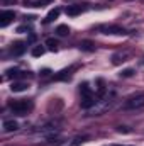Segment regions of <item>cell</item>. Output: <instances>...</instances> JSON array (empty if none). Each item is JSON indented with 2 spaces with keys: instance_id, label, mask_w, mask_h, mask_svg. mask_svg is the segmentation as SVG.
Listing matches in <instances>:
<instances>
[{
  "instance_id": "cell-16",
  "label": "cell",
  "mask_w": 144,
  "mask_h": 146,
  "mask_svg": "<svg viewBox=\"0 0 144 146\" xmlns=\"http://www.w3.org/2000/svg\"><path fill=\"white\" fill-rule=\"evenodd\" d=\"M46 46H48L51 51H56V49H58V41H56L54 37H48V39H46Z\"/></svg>"
},
{
  "instance_id": "cell-11",
  "label": "cell",
  "mask_w": 144,
  "mask_h": 146,
  "mask_svg": "<svg viewBox=\"0 0 144 146\" xmlns=\"http://www.w3.org/2000/svg\"><path fill=\"white\" fill-rule=\"evenodd\" d=\"M80 49L81 51H87V53H92V51H95V44L92 42V41H81L80 42Z\"/></svg>"
},
{
  "instance_id": "cell-2",
  "label": "cell",
  "mask_w": 144,
  "mask_h": 146,
  "mask_svg": "<svg viewBox=\"0 0 144 146\" xmlns=\"http://www.w3.org/2000/svg\"><path fill=\"white\" fill-rule=\"evenodd\" d=\"M144 107V92H139V94H134L131 97L126 99L124 102V109L127 110H136V109H141Z\"/></svg>"
},
{
  "instance_id": "cell-1",
  "label": "cell",
  "mask_w": 144,
  "mask_h": 146,
  "mask_svg": "<svg viewBox=\"0 0 144 146\" xmlns=\"http://www.w3.org/2000/svg\"><path fill=\"white\" fill-rule=\"evenodd\" d=\"M9 107H10V110H12L15 115H26L29 110H32L34 104H32V100L20 99V100H14V102H10Z\"/></svg>"
},
{
  "instance_id": "cell-12",
  "label": "cell",
  "mask_w": 144,
  "mask_h": 146,
  "mask_svg": "<svg viewBox=\"0 0 144 146\" xmlns=\"http://www.w3.org/2000/svg\"><path fill=\"white\" fill-rule=\"evenodd\" d=\"M7 75H9V76H12V78H24V76H31V73H29V72H20V70H9Z\"/></svg>"
},
{
  "instance_id": "cell-9",
  "label": "cell",
  "mask_w": 144,
  "mask_h": 146,
  "mask_svg": "<svg viewBox=\"0 0 144 146\" xmlns=\"http://www.w3.org/2000/svg\"><path fill=\"white\" fill-rule=\"evenodd\" d=\"M19 129V122L14 121V119H7L3 122V131L5 133H12V131H17Z\"/></svg>"
},
{
  "instance_id": "cell-17",
  "label": "cell",
  "mask_w": 144,
  "mask_h": 146,
  "mask_svg": "<svg viewBox=\"0 0 144 146\" xmlns=\"http://www.w3.org/2000/svg\"><path fill=\"white\" fill-rule=\"evenodd\" d=\"M80 92H81V97H85V95H92L88 83H81V85H80Z\"/></svg>"
},
{
  "instance_id": "cell-19",
  "label": "cell",
  "mask_w": 144,
  "mask_h": 146,
  "mask_svg": "<svg viewBox=\"0 0 144 146\" xmlns=\"http://www.w3.org/2000/svg\"><path fill=\"white\" fill-rule=\"evenodd\" d=\"M134 75V70L132 68H127V70H124V72L120 73V78H129V76H132Z\"/></svg>"
},
{
  "instance_id": "cell-14",
  "label": "cell",
  "mask_w": 144,
  "mask_h": 146,
  "mask_svg": "<svg viewBox=\"0 0 144 146\" xmlns=\"http://www.w3.org/2000/svg\"><path fill=\"white\" fill-rule=\"evenodd\" d=\"M56 34H58V36H68V34H70V27H68L66 24H61V26L56 27Z\"/></svg>"
},
{
  "instance_id": "cell-6",
  "label": "cell",
  "mask_w": 144,
  "mask_h": 146,
  "mask_svg": "<svg viewBox=\"0 0 144 146\" xmlns=\"http://www.w3.org/2000/svg\"><path fill=\"white\" fill-rule=\"evenodd\" d=\"M88 7H87V3H83V5H68L66 7V14L70 15V17H75V15H80L81 12H85Z\"/></svg>"
},
{
  "instance_id": "cell-5",
  "label": "cell",
  "mask_w": 144,
  "mask_h": 146,
  "mask_svg": "<svg viewBox=\"0 0 144 146\" xmlns=\"http://www.w3.org/2000/svg\"><path fill=\"white\" fill-rule=\"evenodd\" d=\"M26 49H27V44L22 42V41H19V42H14V44H12L10 53H12L14 56H22V54L26 53Z\"/></svg>"
},
{
  "instance_id": "cell-22",
  "label": "cell",
  "mask_w": 144,
  "mask_h": 146,
  "mask_svg": "<svg viewBox=\"0 0 144 146\" xmlns=\"http://www.w3.org/2000/svg\"><path fill=\"white\" fill-rule=\"evenodd\" d=\"M117 131H119V133H129V129H127V127H124V126H119V127H117Z\"/></svg>"
},
{
  "instance_id": "cell-24",
  "label": "cell",
  "mask_w": 144,
  "mask_h": 146,
  "mask_svg": "<svg viewBox=\"0 0 144 146\" xmlns=\"http://www.w3.org/2000/svg\"><path fill=\"white\" fill-rule=\"evenodd\" d=\"M115 146H117V145H115Z\"/></svg>"
},
{
  "instance_id": "cell-23",
  "label": "cell",
  "mask_w": 144,
  "mask_h": 146,
  "mask_svg": "<svg viewBox=\"0 0 144 146\" xmlns=\"http://www.w3.org/2000/svg\"><path fill=\"white\" fill-rule=\"evenodd\" d=\"M49 70H42V72H41V75H42V76H48V75H49Z\"/></svg>"
},
{
  "instance_id": "cell-20",
  "label": "cell",
  "mask_w": 144,
  "mask_h": 146,
  "mask_svg": "<svg viewBox=\"0 0 144 146\" xmlns=\"http://www.w3.org/2000/svg\"><path fill=\"white\" fill-rule=\"evenodd\" d=\"M85 139H87V136H83V138H75L73 143H71V146H80V143H83Z\"/></svg>"
},
{
  "instance_id": "cell-13",
  "label": "cell",
  "mask_w": 144,
  "mask_h": 146,
  "mask_svg": "<svg viewBox=\"0 0 144 146\" xmlns=\"http://www.w3.org/2000/svg\"><path fill=\"white\" fill-rule=\"evenodd\" d=\"M59 14H61V10H59V9H53V10L46 15L44 22H46V24H48V22H53L54 19H58V17H59Z\"/></svg>"
},
{
  "instance_id": "cell-15",
  "label": "cell",
  "mask_w": 144,
  "mask_h": 146,
  "mask_svg": "<svg viewBox=\"0 0 144 146\" xmlns=\"http://www.w3.org/2000/svg\"><path fill=\"white\" fill-rule=\"evenodd\" d=\"M71 72H73L71 68H70V70H63V72H59L54 76V80H68V78L71 76Z\"/></svg>"
},
{
  "instance_id": "cell-18",
  "label": "cell",
  "mask_w": 144,
  "mask_h": 146,
  "mask_svg": "<svg viewBox=\"0 0 144 146\" xmlns=\"http://www.w3.org/2000/svg\"><path fill=\"white\" fill-rule=\"evenodd\" d=\"M44 51H46V49H44L42 46H36V48H32V56H34V58H39V56L44 54Z\"/></svg>"
},
{
  "instance_id": "cell-3",
  "label": "cell",
  "mask_w": 144,
  "mask_h": 146,
  "mask_svg": "<svg viewBox=\"0 0 144 146\" xmlns=\"http://www.w3.org/2000/svg\"><path fill=\"white\" fill-rule=\"evenodd\" d=\"M98 31L102 34H110V36H124L127 34V31L122 27V26H117V24H105V26H100Z\"/></svg>"
},
{
  "instance_id": "cell-7",
  "label": "cell",
  "mask_w": 144,
  "mask_h": 146,
  "mask_svg": "<svg viewBox=\"0 0 144 146\" xmlns=\"http://www.w3.org/2000/svg\"><path fill=\"white\" fill-rule=\"evenodd\" d=\"M98 100L93 97V94L92 95H85V97H81V102H80V106H81V109H92V107H95V104H97Z\"/></svg>"
},
{
  "instance_id": "cell-21",
  "label": "cell",
  "mask_w": 144,
  "mask_h": 146,
  "mask_svg": "<svg viewBox=\"0 0 144 146\" xmlns=\"http://www.w3.org/2000/svg\"><path fill=\"white\" fill-rule=\"evenodd\" d=\"M29 31H31V29H29L27 26H19V27H17V33H29Z\"/></svg>"
},
{
  "instance_id": "cell-8",
  "label": "cell",
  "mask_w": 144,
  "mask_h": 146,
  "mask_svg": "<svg viewBox=\"0 0 144 146\" xmlns=\"http://www.w3.org/2000/svg\"><path fill=\"white\" fill-rule=\"evenodd\" d=\"M127 60H129V53H127V51L115 53V54L112 56V63H114V65H120V63H124V61H127Z\"/></svg>"
},
{
  "instance_id": "cell-10",
  "label": "cell",
  "mask_w": 144,
  "mask_h": 146,
  "mask_svg": "<svg viewBox=\"0 0 144 146\" xmlns=\"http://www.w3.org/2000/svg\"><path fill=\"white\" fill-rule=\"evenodd\" d=\"M27 88H29V85L26 82H12V85H10V90L12 92H24Z\"/></svg>"
},
{
  "instance_id": "cell-4",
  "label": "cell",
  "mask_w": 144,
  "mask_h": 146,
  "mask_svg": "<svg viewBox=\"0 0 144 146\" xmlns=\"http://www.w3.org/2000/svg\"><path fill=\"white\" fill-rule=\"evenodd\" d=\"M14 17H15V12H14V10H2V12H0V26H2V27L9 26V24L14 21Z\"/></svg>"
}]
</instances>
